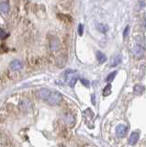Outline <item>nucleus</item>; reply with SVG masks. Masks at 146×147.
I'll return each mask as SVG.
<instances>
[{
	"instance_id": "f257e3e1",
	"label": "nucleus",
	"mask_w": 146,
	"mask_h": 147,
	"mask_svg": "<svg viewBox=\"0 0 146 147\" xmlns=\"http://www.w3.org/2000/svg\"><path fill=\"white\" fill-rule=\"evenodd\" d=\"M49 49L51 51V53L53 54H56L58 53H60V51L62 49V44L60 42V40L55 36L50 37L49 39Z\"/></svg>"
},
{
	"instance_id": "f03ea898",
	"label": "nucleus",
	"mask_w": 146,
	"mask_h": 147,
	"mask_svg": "<svg viewBox=\"0 0 146 147\" xmlns=\"http://www.w3.org/2000/svg\"><path fill=\"white\" fill-rule=\"evenodd\" d=\"M63 101V96L60 92L58 91H52L51 95L49 96V98L45 102H47L49 105L51 106H57L59 104H61Z\"/></svg>"
},
{
	"instance_id": "7ed1b4c3",
	"label": "nucleus",
	"mask_w": 146,
	"mask_h": 147,
	"mask_svg": "<svg viewBox=\"0 0 146 147\" xmlns=\"http://www.w3.org/2000/svg\"><path fill=\"white\" fill-rule=\"evenodd\" d=\"M65 77L67 85L70 86H74L77 81L78 76H77V73L74 70H67L65 74Z\"/></svg>"
},
{
	"instance_id": "20e7f679",
	"label": "nucleus",
	"mask_w": 146,
	"mask_h": 147,
	"mask_svg": "<svg viewBox=\"0 0 146 147\" xmlns=\"http://www.w3.org/2000/svg\"><path fill=\"white\" fill-rule=\"evenodd\" d=\"M24 64L22 63V61L20 60L17 59V60H14V61H12L9 64V69L10 71L12 72H17V71H20L22 70V68H23Z\"/></svg>"
},
{
	"instance_id": "39448f33",
	"label": "nucleus",
	"mask_w": 146,
	"mask_h": 147,
	"mask_svg": "<svg viewBox=\"0 0 146 147\" xmlns=\"http://www.w3.org/2000/svg\"><path fill=\"white\" fill-rule=\"evenodd\" d=\"M52 90H50L48 88H40L37 91V96L40 99H42L44 101H46L47 98H49V96L51 95Z\"/></svg>"
},
{
	"instance_id": "423d86ee",
	"label": "nucleus",
	"mask_w": 146,
	"mask_h": 147,
	"mask_svg": "<svg viewBox=\"0 0 146 147\" xmlns=\"http://www.w3.org/2000/svg\"><path fill=\"white\" fill-rule=\"evenodd\" d=\"M28 62L31 66H38V65H40V64H42V59L37 56V55H31V56L29 57Z\"/></svg>"
},
{
	"instance_id": "0eeeda50",
	"label": "nucleus",
	"mask_w": 146,
	"mask_h": 147,
	"mask_svg": "<svg viewBox=\"0 0 146 147\" xmlns=\"http://www.w3.org/2000/svg\"><path fill=\"white\" fill-rule=\"evenodd\" d=\"M57 17H58L59 20L63 23V24H65V25H71L72 24L73 20L69 15H65V14H58Z\"/></svg>"
},
{
	"instance_id": "6e6552de",
	"label": "nucleus",
	"mask_w": 146,
	"mask_h": 147,
	"mask_svg": "<svg viewBox=\"0 0 146 147\" xmlns=\"http://www.w3.org/2000/svg\"><path fill=\"white\" fill-rule=\"evenodd\" d=\"M127 131H128V128L123 125V124H120V125H118L117 128H116V133H117V136L118 137H124L127 133Z\"/></svg>"
},
{
	"instance_id": "1a4fd4ad",
	"label": "nucleus",
	"mask_w": 146,
	"mask_h": 147,
	"mask_svg": "<svg viewBox=\"0 0 146 147\" xmlns=\"http://www.w3.org/2000/svg\"><path fill=\"white\" fill-rule=\"evenodd\" d=\"M10 9V5L7 1H2L0 2V11H1L3 14H7L8 13Z\"/></svg>"
},
{
	"instance_id": "9d476101",
	"label": "nucleus",
	"mask_w": 146,
	"mask_h": 147,
	"mask_svg": "<svg viewBox=\"0 0 146 147\" xmlns=\"http://www.w3.org/2000/svg\"><path fill=\"white\" fill-rule=\"evenodd\" d=\"M144 53L143 48L141 47L140 45H136L135 47L133 48V54L135 55L136 57H141L143 56V54Z\"/></svg>"
},
{
	"instance_id": "9b49d317",
	"label": "nucleus",
	"mask_w": 146,
	"mask_h": 147,
	"mask_svg": "<svg viewBox=\"0 0 146 147\" xmlns=\"http://www.w3.org/2000/svg\"><path fill=\"white\" fill-rule=\"evenodd\" d=\"M138 139H139V133L138 132H132L131 136H130V139H129V144L131 145H134L136 144V142H138Z\"/></svg>"
},
{
	"instance_id": "f8f14e48",
	"label": "nucleus",
	"mask_w": 146,
	"mask_h": 147,
	"mask_svg": "<svg viewBox=\"0 0 146 147\" xmlns=\"http://www.w3.org/2000/svg\"><path fill=\"white\" fill-rule=\"evenodd\" d=\"M65 121L66 124H68V125L70 126H73L75 123V117L73 116L72 114H67L66 116L65 117Z\"/></svg>"
},
{
	"instance_id": "ddd939ff",
	"label": "nucleus",
	"mask_w": 146,
	"mask_h": 147,
	"mask_svg": "<svg viewBox=\"0 0 146 147\" xmlns=\"http://www.w3.org/2000/svg\"><path fill=\"white\" fill-rule=\"evenodd\" d=\"M97 59L100 63H103L107 61V57L103 53L101 52H97Z\"/></svg>"
},
{
	"instance_id": "4468645a",
	"label": "nucleus",
	"mask_w": 146,
	"mask_h": 147,
	"mask_svg": "<svg viewBox=\"0 0 146 147\" xmlns=\"http://www.w3.org/2000/svg\"><path fill=\"white\" fill-rule=\"evenodd\" d=\"M20 107L22 109H29L30 108H31V103L29 100H23V101H21V103L20 104Z\"/></svg>"
},
{
	"instance_id": "2eb2a0df",
	"label": "nucleus",
	"mask_w": 146,
	"mask_h": 147,
	"mask_svg": "<svg viewBox=\"0 0 146 147\" xmlns=\"http://www.w3.org/2000/svg\"><path fill=\"white\" fill-rule=\"evenodd\" d=\"M120 62H121V56H120V55H116V56L112 59L110 65L111 66H117L118 64L120 63Z\"/></svg>"
},
{
	"instance_id": "dca6fc26",
	"label": "nucleus",
	"mask_w": 146,
	"mask_h": 147,
	"mask_svg": "<svg viewBox=\"0 0 146 147\" xmlns=\"http://www.w3.org/2000/svg\"><path fill=\"white\" fill-rule=\"evenodd\" d=\"M97 29L100 31L102 32V33H105L107 30H108V26L104 25V24H98L97 25Z\"/></svg>"
},
{
	"instance_id": "f3484780",
	"label": "nucleus",
	"mask_w": 146,
	"mask_h": 147,
	"mask_svg": "<svg viewBox=\"0 0 146 147\" xmlns=\"http://www.w3.org/2000/svg\"><path fill=\"white\" fill-rule=\"evenodd\" d=\"M110 93H111V85L108 84L104 88V90H103V95L104 96H108Z\"/></svg>"
},
{
	"instance_id": "a211bd4d",
	"label": "nucleus",
	"mask_w": 146,
	"mask_h": 147,
	"mask_svg": "<svg viewBox=\"0 0 146 147\" xmlns=\"http://www.w3.org/2000/svg\"><path fill=\"white\" fill-rule=\"evenodd\" d=\"M8 37V33L7 31H5L3 29L0 28V40H5Z\"/></svg>"
},
{
	"instance_id": "6ab92c4d",
	"label": "nucleus",
	"mask_w": 146,
	"mask_h": 147,
	"mask_svg": "<svg viewBox=\"0 0 146 147\" xmlns=\"http://www.w3.org/2000/svg\"><path fill=\"white\" fill-rule=\"evenodd\" d=\"M144 90V87L143 86H139V85H137V86H134V92L136 94H140V93H141Z\"/></svg>"
},
{
	"instance_id": "aec40b11",
	"label": "nucleus",
	"mask_w": 146,
	"mask_h": 147,
	"mask_svg": "<svg viewBox=\"0 0 146 147\" xmlns=\"http://www.w3.org/2000/svg\"><path fill=\"white\" fill-rule=\"evenodd\" d=\"M116 75H117V72H116V71L112 72L111 74H109V75L108 76V77L106 78V80H107L108 82H111V81L114 79V78H115Z\"/></svg>"
},
{
	"instance_id": "412c9836",
	"label": "nucleus",
	"mask_w": 146,
	"mask_h": 147,
	"mask_svg": "<svg viewBox=\"0 0 146 147\" xmlns=\"http://www.w3.org/2000/svg\"><path fill=\"white\" fill-rule=\"evenodd\" d=\"M7 51H8V48L7 47V46L5 44H2L1 47H0V53H7Z\"/></svg>"
},
{
	"instance_id": "4be33fe9",
	"label": "nucleus",
	"mask_w": 146,
	"mask_h": 147,
	"mask_svg": "<svg viewBox=\"0 0 146 147\" xmlns=\"http://www.w3.org/2000/svg\"><path fill=\"white\" fill-rule=\"evenodd\" d=\"M83 30H84V27L82 24H80L78 26V32H79V35H82L83 34Z\"/></svg>"
},
{
	"instance_id": "5701e85b",
	"label": "nucleus",
	"mask_w": 146,
	"mask_h": 147,
	"mask_svg": "<svg viewBox=\"0 0 146 147\" xmlns=\"http://www.w3.org/2000/svg\"><path fill=\"white\" fill-rule=\"evenodd\" d=\"M81 82L83 83V85H85V86H89V82H88V80H85V79H84V78H82V79H81Z\"/></svg>"
},
{
	"instance_id": "b1692460",
	"label": "nucleus",
	"mask_w": 146,
	"mask_h": 147,
	"mask_svg": "<svg viewBox=\"0 0 146 147\" xmlns=\"http://www.w3.org/2000/svg\"><path fill=\"white\" fill-rule=\"evenodd\" d=\"M129 29H130L129 26H127L126 27V30H124V36H127L128 35V32H129Z\"/></svg>"
}]
</instances>
